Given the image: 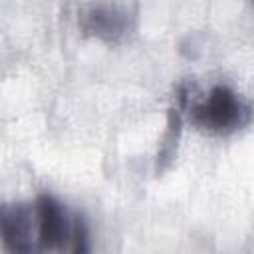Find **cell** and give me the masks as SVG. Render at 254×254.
<instances>
[{"mask_svg":"<svg viewBox=\"0 0 254 254\" xmlns=\"http://www.w3.org/2000/svg\"><path fill=\"white\" fill-rule=\"evenodd\" d=\"M0 230L8 254H44L38 236L36 206L24 202L4 204L0 212Z\"/></svg>","mask_w":254,"mask_h":254,"instance_id":"7a4b0ae2","label":"cell"},{"mask_svg":"<svg viewBox=\"0 0 254 254\" xmlns=\"http://www.w3.org/2000/svg\"><path fill=\"white\" fill-rule=\"evenodd\" d=\"M181 135V107H171L169 109V119H167V131L159 147L157 155V171H163L175 157L177 141Z\"/></svg>","mask_w":254,"mask_h":254,"instance_id":"5b68a950","label":"cell"},{"mask_svg":"<svg viewBox=\"0 0 254 254\" xmlns=\"http://www.w3.org/2000/svg\"><path fill=\"white\" fill-rule=\"evenodd\" d=\"M36 216H38V236L44 252L65 250L71 234V220L62 206V202L52 194H38L36 198Z\"/></svg>","mask_w":254,"mask_h":254,"instance_id":"277c9868","label":"cell"},{"mask_svg":"<svg viewBox=\"0 0 254 254\" xmlns=\"http://www.w3.org/2000/svg\"><path fill=\"white\" fill-rule=\"evenodd\" d=\"M135 12L125 4H87L79 10V26L85 34L105 42H119L135 28Z\"/></svg>","mask_w":254,"mask_h":254,"instance_id":"3957f363","label":"cell"},{"mask_svg":"<svg viewBox=\"0 0 254 254\" xmlns=\"http://www.w3.org/2000/svg\"><path fill=\"white\" fill-rule=\"evenodd\" d=\"M189 117L200 129L228 135L252 121V107L228 85H214L202 101L189 109Z\"/></svg>","mask_w":254,"mask_h":254,"instance_id":"6da1fadb","label":"cell"},{"mask_svg":"<svg viewBox=\"0 0 254 254\" xmlns=\"http://www.w3.org/2000/svg\"><path fill=\"white\" fill-rule=\"evenodd\" d=\"M69 254H91V234L89 226L83 216H73L71 220V234H69V244H67Z\"/></svg>","mask_w":254,"mask_h":254,"instance_id":"8992f818","label":"cell"}]
</instances>
